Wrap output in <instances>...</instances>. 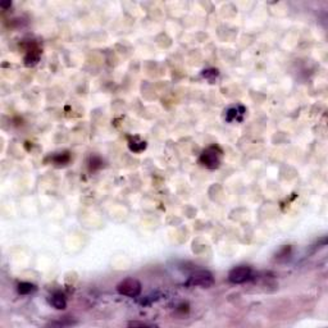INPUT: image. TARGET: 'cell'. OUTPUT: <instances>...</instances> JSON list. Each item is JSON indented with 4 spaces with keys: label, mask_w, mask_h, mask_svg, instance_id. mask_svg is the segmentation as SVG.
<instances>
[{
    "label": "cell",
    "mask_w": 328,
    "mask_h": 328,
    "mask_svg": "<svg viewBox=\"0 0 328 328\" xmlns=\"http://www.w3.org/2000/svg\"><path fill=\"white\" fill-rule=\"evenodd\" d=\"M32 291H35V286L28 283V282H22V283L18 284V292H19V294L27 295V294H31Z\"/></svg>",
    "instance_id": "obj_6"
},
{
    "label": "cell",
    "mask_w": 328,
    "mask_h": 328,
    "mask_svg": "<svg viewBox=\"0 0 328 328\" xmlns=\"http://www.w3.org/2000/svg\"><path fill=\"white\" fill-rule=\"evenodd\" d=\"M220 154L222 153H220V151L218 153L215 148H209L201 154V156H200V161H201L205 167H208V168L210 169L218 168L220 163Z\"/></svg>",
    "instance_id": "obj_3"
},
{
    "label": "cell",
    "mask_w": 328,
    "mask_h": 328,
    "mask_svg": "<svg viewBox=\"0 0 328 328\" xmlns=\"http://www.w3.org/2000/svg\"><path fill=\"white\" fill-rule=\"evenodd\" d=\"M118 292L123 296L136 297L141 292V283L135 278H126L117 286Z\"/></svg>",
    "instance_id": "obj_2"
},
{
    "label": "cell",
    "mask_w": 328,
    "mask_h": 328,
    "mask_svg": "<svg viewBox=\"0 0 328 328\" xmlns=\"http://www.w3.org/2000/svg\"><path fill=\"white\" fill-rule=\"evenodd\" d=\"M50 304L53 305L55 309H64L67 305V300L66 297H64L63 294H60V292H56V294H54L53 296H51L50 299Z\"/></svg>",
    "instance_id": "obj_5"
},
{
    "label": "cell",
    "mask_w": 328,
    "mask_h": 328,
    "mask_svg": "<svg viewBox=\"0 0 328 328\" xmlns=\"http://www.w3.org/2000/svg\"><path fill=\"white\" fill-rule=\"evenodd\" d=\"M251 277V269L246 265H240L233 268L228 274V279L232 283H243Z\"/></svg>",
    "instance_id": "obj_4"
},
{
    "label": "cell",
    "mask_w": 328,
    "mask_h": 328,
    "mask_svg": "<svg viewBox=\"0 0 328 328\" xmlns=\"http://www.w3.org/2000/svg\"><path fill=\"white\" fill-rule=\"evenodd\" d=\"M214 283V277L208 271H196L190 276L189 281L186 282L187 286H199V287H210Z\"/></svg>",
    "instance_id": "obj_1"
}]
</instances>
